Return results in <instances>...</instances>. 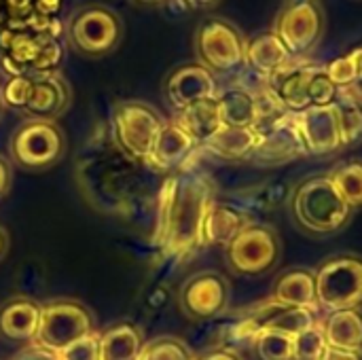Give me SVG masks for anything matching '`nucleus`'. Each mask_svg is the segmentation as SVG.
Segmentation results:
<instances>
[{"mask_svg": "<svg viewBox=\"0 0 362 360\" xmlns=\"http://www.w3.org/2000/svg\"><path fill=\"white\" fill-rule=\"evenodd\" d=\"M214 202V185L199 172H178L159 195L155 240L170 257H187L204 244V221Z\"/></svg>", "mask_w": 362, "mask_h": 360, "instance_id": "nucleus-1", "label": "nucleus"}, {"mask_svg": "<svg viewBox=\"0 0 362 360\" xmlns=\"http://www.w3.org/2000/svg\"><path fill=\"white\" fill-rule=\"evenodd\" d=\"M288 210L295 225L316 240L341 233L354 219V210L344 202L329 174L301 180L291 193Z\"/></svg>", "mask_w": 362, "mask_h": 360, "instance_id": "nucleus-2", "label": "nucleus"}, {"mask_svg": "<svg viewBox=\"0 0 362 360\" xmlns=\"http://www.w3.org/2000/svg\"><path fill=\"white\" fill-rule=\"evenodd\" d=\"M314 272L316 297L322 314L362 308V255H333Z\"/></svg>", "mask_w": 362, "mask_h": 360, "instance_id": "nucleus-3", "label": "nucleus"}, {"mask_svg": "<svg viewBox=\"0 0 362 360\" xmlns=\"http://www.w3.org/2000/svg\"><path fill=\"white\" fill-rule=\"evenodd\" d=\"M282 259V242L274 227L252 223L225 246L229 269L244 278H259L278 267Z\"/></svg>", "mask_w": 362, "mask_h": 360, "instance_id": "nucleus-4", "label": "nucleus"}, {"mask_svg": "<svg viewBox=\"0 0 362 360\" xmlns=\"http://www.w3.org/2000/svg\"><path fill=\"white\" fill-rule=\"evenodd\" d=\"M66 151V136L55 121L30 119L21 123L8 142L13 163L23 172H42L53 168Z\"/></svg>", "mask_w": 362, "mask_h": 360, "instance_id": "nucleus-5", "label": "nucleus"}, {"mask_svg": "<svg viewBox=\"0 0 362 360\" xmlns=\"http://www.w3.org/2000/svg\"><path fill=\"white\" fill-rule=\"evenodd\" d=\"M161 115L144 102H121L112 110V138L134 161L148 163L155 140L163 127Z\"/></svg>", "mask_w": 362, "mask_h": 360, "instance_id": "nucleus-6", "label": "nucleus"}, {"mask_svg": "<svg viewBox=\"0 0 362 360\" xmlns=\"http://www.w3.org/2000/svg\"><path fill=\"white\" fill-rule=\"evenodd\" d=\"M93 331L95 320L89 308L72 299H53L40 306V323L34 342L53 352H62L72 342Z\"/></svg>", "mask_w": 362, "mask_h": 360, "instance_id": "nucleus-7", "label": "nucleus"}, {"mask_svg": "<svg viewBox=\"0 0 362 360\" xmlns=\"http://www.w3.org/2000/svg\"><path fill=\"white\" fill-rule=\"evenodd\" d=\"M246 38L225 19H206L195 34V51L199 64L216 74H231L244 68Z\"/></svg>", "mask_w": 362, "mask_h": 360, "instance_id": "nucleus-8", "label": "nucleus"}, {"mask_svg": "<svg viewBox=\"0 0 362 360\" xmlns=\"http://www.w3.org/2000/svg\"><path fill=\"white\" fill-rule=\"evenodd\" d=\"M325 25V13L316 0H295L280 11L272 32L282 40L288 53L299 59L322 40Z\"/></svg>", "mask_w": 362, "mask_h": 360, "instance_id": "nucleus-9", "label": "nucleus"}, {"mask_svg": "<svg viewBox=\"0 0 362 360\" xmlns=\"http://www.w3.org/2000/svg\"><path fill=\"white\" fill-rule=\"evenodd\" d=\"M70 38L72 45L89 55V57H102L110 53L119 40H121V19L106 6L91 4L83 6L70 21Z\"/></svg>", "mask_w": 362, "mask_h": 360, "instance_id": "nucleus-10", "label": "nucleus"}, {"mask_svg": "<svg viewBox=\"0 0 362 360\" xmlns=\"http://www.w3.org/2000/svg\"><path fill=\"white\" fill-rule=\"evenodd\" d=\"M231 286L223 274L199 272L185 280L178 291V303L191 320H210L229 306Z\"/></svg>", "mask_w": 362, "mask_h": 360, "instance_id": "nucleus-11", "label": "nucleus"}, {"mask_svg": "<svg viewBox=\"0 0 362 360\" xmlns=\"http://www.w3.org/2000/svg\"><path fill=\"white\" fill-rule=\"evenodd\" d=\"M259 144L250 157V163L261 168H276L291 163L299 157H308L303 138L295 123V115H286L282 121L259 134Z\"/></svg>", "mask_w": 362, "mask_h": 360, "instance_id": "nucleus-12", "label": "nucleus"}, {"mask_svg": "<svg viewBox=\"0 0 362 360\" xmlns=\"http://www.w3.org/2000/svg\"><path fill=\"white\" fill-rule=\"evenodd\" d=\"M295 123L303 138L308 155H333L344 149L337 110L333 106H312L295 115Z\"/></svg>", "mask_w": 362, "mask_h": 360, "instance_id": "nucleus-13", "label": "nucleus"}, {"mask_svg": "<svg viewBox=\"0 0 362 360\" xmlns=\"http://www.w3.org/2000/svg\"><path fill=\"white\" fill-rule=\"evenodd\" d=\"M318 64L291 59L286 66L276 70L265 79V89L269 95L291 115H299L310 108L308 87Z\"/></svg>", "mask_w": 362, "mask_h": 360, "instance_id": "nucleus-14", "label": "nucleus"}, {"mask_svg": "<svg viewBox=\"0 0 362 360\" xmlns=\"http://www.w3.org/2000/svg\"><path fill=\"white\" fill-rule=\"evenodd\" d=\"M163 91L170 106L178 112L199 100L214 98L218 93V85L216 76L202 64H185L170 72Z\"/></svg>", "mask_w": 362, "mask_h": 360, "instance_id": "nucleus-15", "label": "nucleus"}, {"mask_svg": "<svg viewBox=\"0 0 362 360\" xmlns=\"http://www.w3.org/2000/svg\"><path fill=\"white\" fill-rule=\"evenodd\" d=\"M255 323L261 331H276L284 333L288 337H297L299 333L316 327L322 320L320 310H308V308H288L274 301H267L250 312Z\"/></svg>", "mask_w": 362, "mask_h": 360, "instance_id": "nucleus-16", "label": "nucleus"}, {"mask_svg": "<svg viewBox=\"0 0 362 360\" xmlns=\"http://www.w3.org/2000/svg\"><path fill=\"white\" fill-rule=\"evenodd\" d=\"M40 306L30 297H13L0 306V339L13 344H32L38 333Z\"/></svg>", "mask_w": 362, "mask_h": 360, "instance_id": "nucleus-17", "label": "nucleus"}, {"mask_svg": "<svg viewBox=\"0 0 362 360\" xmlns=\"http://www.w3.org/2000/svg\"><path fill=\"white\" fill-rule=\"evenodd\" d=\"M199 149L202 146L172 119V121L163 123V127L155 140L148 163L159 172L180 170L191 159V155H195V151H199Z\"/></svg>", "mask_w": 362, "mask_h": 360, "instance_id": "nucleus-18", "label": "nucleus"}, {"mask_svg": "<svg viewBox=\"0 0 362 360\" xmlns=\"http://www.w3.org/2000/svg\"><path fill=\"white\" fill-rule=\"evenodd\" d=\"M70 104V87L59 74L32 76V91L23 112L30 119L53 121Z\"/></svg>", "mask_w": 362, "mask_h": 360, "instance_id": "nucleus-19", "label": "nucleus"}, {"mask_svg": "<svg viewBox=\"0 0 362 360\" xmlns=\"http://www.w3.org/2000/svg\"><path fill=\"white\" fill-rule=\"evenodd\" d=\"M274 303L288 308H308L320 310L316 297V272L310 267H291L280 274L272 289Z\"/></svg>", "mask_w": 362, "mask_h": 360, "instance_id": "nucleus-20", "label": "nucleus"}, {"mask_svg": "<svg viewBox=\"0 0 362 360\" xmlns=\"http://www.w3.org/2000/svg\"><path fill=\"white\" fill-rule=\"evenodd\" d=\"M252 223L255 221L250 219V214L242 206L221 204L214 199L208 214H206V221H204L202 240H204V244L225 248L238 233H242Z\"/></svg>", "mask_w": 362, "mask_h": 360, "instance_id": "nucleus-21", "label": "nucleus"}, {"mask_svg": "<svg viewBox=\"0 0 362 360\" xmlns=\"http://www.w3.org/2000/svg\"><path fill=\"white\" fill-rule=\"evenodd\" d=\"M291 59L295 57L288 53V49L272 30L248 38L244 45V66L257 76H261L263 81L276 70H280L282 66H286Z\"/></svg>", "mask_w": 362, "mask_h": 360, "instance_id": "nucleus-22", "label": "nucleus"}, {"mask_svg": "<svg viewBox=\"0 0 362 360\" xmlns=\"http://www.w3.org/2000/svg\"><path fill=\"white\" fill-rule=\"evenodd\" d=\"M320 327L329 348L362 352V308L322 314Z\"/></svg>", "mask_w": 362, "mask_h": 360, "instance_id": "nucleus-23", "label": "nucleus"}, {"mask_svg": "<svg viewBox=\"0 0 362 360\" xmlns=\"http://www.w3.org/2000/svg\"><path fill=\"white\" fill-rule=\"evenodd\" d=\"M259 132L255 127H221L202 149L221 161H250L257 144Z\"/></svg>", "mask_w": 362, "mask_h": 360, "instance_id": "nucleus-24", "label": "nucleus"}, {"mask_svg": "<svg viewBox=\"0 0 362 360\" xmlns=\"http://www.w3.org/2000/svg\"><path fill=\"white\" fill-rule=\"evenodd\" d=\"M174 121L199 144L204 146L221 127H223V121H221V112H218V102H216V95L214 98H208V100H199L182 110L176 112Z\"/></svg>", "mask_w": 362, "mask_h": 360, "instance_id": "nucleus-25", "label": "nucleus"}, {"mask_svg": "<svg viewBox=\"0 0 362 360\" xmlns=\"http://www.w3.org/2000/svg\"><path fill=\"white\" fill-rule=\"evenodd\" d=\"M221 121L225 127H255L257 123V98L255 91L244 85H233L216 93Z\"/></svg>", "mask_w": 362, "mask_h": 360, "instance_id": "nucleus-26", "label": "nucleus"}, {"mask_svg": "<svg viewBox=\"0 0 362 360\" xmlns=\"http://www.w3.org/2000/svg\"><path fill=\"white\" fill-rule=\"evenodd\" d=\"M142 346L138 327L121 323L100 333V360H138Z\"/></svg>", "mask_w": 362, "mask_h": 360, "instance_id": "nucleus-27", "label": "nucleus"}, {"mask_svg": "<svg viewBox=\"0 0 362 360\" xmlns=\"http://www.w3.org/2000/svg\"><path fill=\"white\" fill-rule=\"evenodd\" d=\"M341 144L356 146L362 142V98L352 89H339V98L335 102Z\"/></svg>", "mask_w": 362, "mask_h": 360, "instance_id": "nucleus-28", "label": "nucleus"}, {"mask_svg": "<svg viewBox=\"0 0 362 360\" xmlns=\"http://www.w3.org/2000/svg\"><path fill=\"white\" fill-rule=\"evenodd\" d=\"M329 178L333 180L335 189L344 197V202L356 212L362 210V159L354 157L348 161H341L329 172Z\"/></svg>", "mask_w": 362, "mask_h": 360, "instance_id": "nucleus-29", "label": "nucleus"}, {"mask_svg": "<svg viewBox=\"0 0 362 360\" xmlns=\"http://www.w3.org/2000/svg\"><path fill=\"white\" fill-rule=\"evenodd\" d=\"M250 350L257 360H293V337L276 331H261Z\"/></svg>", "mask_w": 362, "mask_h": 360, "instance_id": "nucleus-30", "label": "nucleus"}, {"mask_svg": "<svg viewBox=\"0 0 362 360\" xmlns=\"http://www.w3.org/2000/svg\"><path fill=\"white\" fill-rule=\"evenodd\" d=\"M138 360H195L189 346L176 337H159L142 346Z\"/></svg>", "mask_w": 362, "mask_h": 360, "instance_id": "nucleus-31", "label": "nucleus"}, {"mask_svg": "<svg viewBox=\"0 0 362 360\" xmlns=\"http://www.w3.org/2000/svg\"><path fill=\"white\" fill-rule=\"evenodd\" d=\"M327 339L320 323L293 337V360H320L327 350Z\"/></svg>", "mask_w": 362, "mask_h": 360, "instance_id": "nucleus-32", "label": "nucleus"}, {"mask_svg": "<svg viewBox=\"0 0 362 360\" xmlns=\"http://www.w3.org/2000/svg\"><path fill=\"white\" fill-rule=\"evenodd\" d=\"M308 98H310V108L312 106H333L339 98V87L327 76L325 66H316L310 87H308Z\"/></svg>", "mask_w": 362, "mask_h": 360, "instance_id": "nucleus-33", "label": "nucleus"}, {"mask_svg": "<svg viewBox=\"0 0 362 360\" xmlns=\"http://www.w3.org/2000/svg\"><path fill=\"white\" fill-rule=\"evenodd\" d=\"M30 91H32V76H25V74L8 76L4 87L0 89L2 106L23 112V108L28 104V98H30Z\"/></svg>", "mask_w": 362, "mask_h": 360, "instance_id": "nucleus-34", "label": "nucleus"}, {"mask_svg": "<svg viewBox=\"0 0 362 360\" xmlns=\"http://www.w3.org/2000/svg\"><path fill=\"white\" fill-rule=\"evenodd\" d=\"M59 360H100V333H89L57 352Z\"/></svg>", "mask_w": 362, "mask_h": 360, "instance_id": "nucleus-35", "label": "nucleus"}, {"mask_svg": "<svg viewBox=\"0 0 362 360\" xmlns=\"http://www.w3.org/2000/svg\"><path fill=\"white\" fill-rule=\"evenodd\" d=\"M325 72H327V76H329L339 89H352L354 79H356V68H354V59H352L350 53L331 59V62L325 66Z\"/></svg>", "mask_w": 362, "mask_h": 360, "instance_id": "nucleus-36", "label": "nucleus"}, {"mask_svg": "<svg viewBox=\"0 0 362 360\" xmlns=\"http://www.w3.org/2000/svg\"><path fill=\"white\" fill-rule=\"evenodd\" d=\"M13 360H59V356L57 352L40 346L38 342H32V344L21 346V350L13 356Z\"/></svg>", "mask_w": 362, "mask_h": 360, "instance_id": "nucleus-37", "label": "nucleus"}, {"mask_svg": "<svg viewBox=\"0 0 362 360\" xmlns=\"http://www.w3.org/2000/svg\"><path fill=\"white\" fill-rule=\"evenodd\" d=\"M350 55H352V59H354V68H356V79H354L352 91L362 98V45L361 47H356V49H352V51H350Z\"/></svg>", "mask_w": 362, "mask_h": 360, "instance_id": "nucleus-38", "label": "nucleus"}, {"mask_svg": "<svg viewBox=\"0 0 362 360\" xmlns=\"http://www.w3.org/2000/svg\"><path fill=\"white\" fill-rule=\"evenodd\" d=\"M195 360H244L235 350L231 348H216V350H210L206 354H202L199 359Z\"/></svg>", "mask_w": 362, "mask_h": 360, "instance_id": "nucleus-39", "label": "nucleus"}, {"mask_svg": "<svg viewBox=\"0 0 362 360\" xmlns=\"http://www.w3.org/2000/svg\"><path fill=\"white\" fill-rule=\"evenodd\" d=\"M320 360H362V352H352V350H335L327 348Z\"/></svg>", "mask_w": 362, "mask_h": 360, "instance_id": "nucleus-40", "label": "nucleus"}, {"mask_svg": "<svg viewBox=\"0 0 362 360\" xmlns=\"http://www.w3.org/2000/svg\"><path fill=\"white\" fill-rule=\"evenodd\" d=\"M11 163L0 155V197L8 191V187H11Z\"/></svg>", "mask_w": 362, "mask_h": 360, "instance_id": "nucleus-41", "label": "nucleus"}, {"mask_svg": "<svg viewBox=\"0 0 362 360\" xmlns=\"http://www.w3.org/2000/svg\"><path fill=\"white\" fill-rule=\"evenodd\" d=\"M6 250H8V236H6V231L0 227V261H2V257L6 255Z\"/></svg>", "mask_w": 362, "mask_h": 360, "instance_id": "nucleus-42", "label": "nucleus"}, {"mask_svg": "<svg viewBox=\"0 0 362 360\" xmlns=\"http://www.w3.org/2000/svg\"><path fill=\"white\" fill-rule=\"evenodd\" d=\"M187 4L191 6H199V8H208V6H214L218 0H185Z\"/></svg>", "mask_w": 362, "mask_h": 360, "instance_id": "nucleus-43", "label": "nucleus"}, {"mask_svg": "<svg viewBox=\"0 0 362 360\" xmlns=\"http://www.w3.org/2000/svg\"><path fill=\"white\" fill-rule=\"evenodd\" d=\"M136 2H140V4H161L165 0H136Z\"/></svg>", "mask_w": 362, "mask_h": 360, "instance_id": "nucleus-44", "label": "nucleus"}, {"mask_svg": "<svg viewBox=\"0 0 362 360\" xmlns=\"http://www.w3.org/2000/svg\"><path fill=\"white\" fill-rule=\"evenodd\" d=\"M0 115H2V100H0Z\"/></svg>", "mask_w": 362, "mask_h": 360, "instance_id": "nucleus-45", "label": "nucleus"}]
</instances>
